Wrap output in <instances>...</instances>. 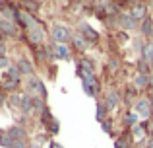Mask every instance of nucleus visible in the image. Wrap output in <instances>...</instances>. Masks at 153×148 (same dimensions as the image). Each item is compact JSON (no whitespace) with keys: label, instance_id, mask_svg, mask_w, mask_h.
Returning a JSON list of instances; mask_svg holds the SVG:
<instances>
[{"label":"nucleus","instance_id":"obj_37","mask_svg":"<svg viewBox=\"0 0 153 148\" xmlns=\"http://www.w3.org/2000/svg\"><path fill=\"white\" fill-rule=\"evenodd\" d=\"M147 4H149V10H151V14H153V0H146Z\"/></svg>","mask_w":153,"mask_h":148},{"label":"nucleus","instance_id":"obj_9","mask_svg":"<svg viewBox=\"0 0 153 148\" xmlns=\"http://www.w3.org/2000/svg\"><path fill=\"white\" fill-rule=\"evenodd\" d=\"M0 35H2L6 41H19L22 39V31L16 26L12 20H4L0 18Z\"/></svg>","mask_w":153,"mask_h":148},{"label":"nucleus","instance_id":"obj_29","mask_svg":"<svg viewBox=\"0 0 153 148\" xmlns=\"http://www.w3.org/2000/svg\"><path fill=\"white\" fill-rule=\"evenodd\" d=\"M112 39H116V43H118V45H130V41H132V35L128 33V31L116 29L114 33H112Z\"/></svg>","mask_w":153,"mask_h":148},{"label":"nucleus","instance_id":"obj_34","mask_svg":"<svg viewBox=\"0 0 153 148\" xmlns=\"http://www.w3.org/2000/svg\"><path fill=\"white\" fill-rule=\"evenodd\" d=\"M8 95H10V94H6V92L0 88V109H4V107L8 105Z\"/></svg>","mask_w":153,"mask_h":148},{"label":"nucleus","instance_id":"obj_24","mask_svg":"<svg viewBox=\"0 0 153 148\" xmlns=\"http://www.w3.org/2000/svg\"><path fill=\"white\" fill-rule=\"evenodd\" d=\"M143 49H146V41L140 35H134L130 41V51L134 53V59H142L143 57Z\"/></svg>","mask_w":153,"mask_h":148},{"label":"nucleus","instance_id":"obj_19","mask_svg":"<svg viewBox=\"0 0 153 148\" xmlns=\"http://www.w3.org/2000/svg\"><path fill=\"white\" fill-rule=\"evenodd\" d=\"M149 80H151V76L149 74H140V72H132L130 74V82L134 84L136 88L140 90V94H146L147 92V86H149Z\"/></svg>","mask_w":153,"mask_h":148},{"label":"nucleus","instance_id":"obj_33","mask_svg":"<svg viewBox=\"0 0 153 148\" xmlns=\"http://www.w3.org/2000/svg\"><path fill=\"white\" fill-rule=\"evenodd\" d=\"M14 65V59L8 55V57H0V72H4V70H8L10 66Z\"/></svg>","mask_w":153,"mask_h":148},{"label":"nucleus","instance_id":"obj_21","mask_svg":"<svg viewBox=\"0 0 153 148\" xmlns=\"http://www.w3.org/2000/svg\"><path fill=\"white\" fill-rule=\"evenodd\" d=\"M18 6L23 12H27V14L39 16V12L43 8V0H18Z\"/></svg>","mask_w":153,"mask_h":148},{"label":"nucleus","instance_id":"obj_15","mask_svg":"<svg viewBox=\"0 0 153 148\" xmlns=\"http://www.w3.org/2000/svg\"><path fill=\"white\" fill-rule=\"evenodd\" d=\"M6 133L10 134L12 140H25V142L31 140L29 129H27V127H23V125H19V123H14V125H10V127L6 129Z\"/></svg>","mask_w":153,"mask_h":148},{"label":"nucleus","instance_id":"obj_20","mask_svg":"<svg viewBox=\"0 0 153 148\" xmlns=\"http://www.w3.org/2000/svg\"><path fill=\"white\" fill-rule=\"evenodd\" d=\"M54 55H56V61H64V62H74V59H76L70 45H54Z\"/></svg>","mask_w":153,"mask_h":148},{"label":"nucleus","instance_id":"obj_1","mask_svg":"<svg viewBox=\"0 0 153 148\" xmlns=\"http://www.w3.org/2000/svg\"><path fill=\"white\" fill-rule=\"evenodd\" d=\"M23 45L27 47V51H33V49H39V47H45L47 43H51V37H49V23L45 20L37 23V26L29 27L27 31L22 33V39Z\"/></svg>","mask_w":153,"mask_h":148},{"label":"nucleus","instance_id":"obj_22","mask_svg":"<svg viewBox=\"0 0 153 148\" xmlns=\"http://www.w3.org/2000/svg\"><path fill=\"white\" fill-rule=\"evenodd\" d=\"M18 115L33 119V95L27 94V92H23V90H22V109H19Z\"/></svg>","mask_w":153,"mask_h":148},{"label":"nucleus","instance_id":"obj_11","mask_svg":"<svg viewBox=\"0 0 153 148\" xmlns=\"http://www.w3.org/2000/svg\"><path fill=\"white\" fill-rule=\"evenodd\" d=\"M74 62H76V68H82V70H85V72H91V74L99 72L97 59H93L89 53H87V55H78V57L74 59Z\"/></svg>","mask_w":153,"mask_h":148},{"label":"nucleus","instance_id":"obj_4","mask_svg":"<svg viewBox=\"0 0 153 148\" xmlns=\"http://www.w3.org/2000/svg\"><path fill=\"white\" fill-rule=\"evenodd\" d=\"M72 35H74V29L64 22H54L49 26V37L54 45H70Z\"/></svg>","mask_w":153,"mask_h":148},{"label":"nucleus","instance_id":"obj_30","mask_svg":"<svg viewBox=\"0 0 153 148\" xmlns=\"http://www.w3.org/2000/svg\"><path fill=\"white\" fill-rule=\"evenodd\" d=\"M4 72L10 76V78L14 80V82H18V84H22V86H23V80H25V78L22 76V72L18 70V66H16V65H12L10 68H8V70H4Z\"/></svg>","mask_w":153,"mask_h":148},{"label":"nucleus","instance_id":"obj_17","mask_svg":"<svg viewBox=\"0 0 153 148\" xmlns=\"http://www.w3.org/2000/svg\"><path fill=\"white\" fill-rule=\"evenodd\" d=\"M136 35H140L143 41H153V14L147 16V18L138 26V33Z\"/></svg>","mask_w":153,"mask_h":148},{"label":"nucleus","instance_id":"obj_39","mask_svg":"<svg viewBox=\"0 0 153 148\" xmlns=\"http://www.w3.org/2000/svg\"><path fill=\"white\" fill-rule=\"evenodd\" d=\"M130 2H132V4H134V2H140V0H130Z\"/></svg>","mask_w":153,"mask_h":148},{"label":"nucleus","instance_id":"obj_16","mask_svg":"<svg viewBox=\"0 0 153 148\" xmlns=\"http://www.w3.org/2000/svg\"><path fill=\"white\" fill-rule=\"evenodd\" d=\"M70 49L74 51V55L78 57V55H87L91 47L85 43V39H83L82 35H78V33L74 31V35H72V41H70Z\"/></svg>","mask_w":153,"mask_h":148},{"label":"nucleus","instance_id":"obj_26","mask_svg":"<svg viewBox=\"0 0 153 148\" xmlns=\"http://www.w3.org/2000/svg\"><path fill=\"white\" fill-rule=\"evenodd\" d=\"M51 142V137L43 131V133H37V134H31V140H29V148H41L43 144Z\"/></svg>","mask_w":153,"mask_h":148},{"label":"nucleus","instance_id":"obj_18","mask_svg":"<svg viewBox=\"0 0 153 148\" xmlns=\"http://www.w3.org/2000/svg\"><path fill=\"white\" fill-rule=\"evenodd\" d=\"M112 146L114 148H136V140H134L130 131H122V133L112 140Z\"/></svg>","mask_w":153,"mask_h":148},{"label":"nucleus","instance_id":"obj_3","mask_svg":"<svg viewBox=\"0 0 153 148\" xmlns=\"http://www.w3.org/2000/svg\"><path fill=\"white\" fill-rule=\"evenodd\" d=\"M101 99L107 105V109L111 111V115H114L116 109H122V92H120V86L116 82H111L105 86Z\"/></svg>","mask_w":153,"mask_h":148},{"label":"nucleus","instance_id":"obj_36","mask_svg":"<svg viewBox=\"0 0 153 148\" xmlns=\"http://www.w3.org/2000/svg\"><path fill=\"white\" fill-rule=\"evenodd\" d=\"M49 148H64V146H62V142H58L56 138H51V142H49Z\"/></svg>","mask_w":153,"mask_h":148},{"label":"nucleus","instance_id":"obj_10","mask_svg":"<svg viewBox=\"0 0 153 148\" xmlns=\"http://www.w3.org/2000/svg\"><path fill=\"white\" fill-rule=\"evenodd\" d=\"M116 119H118V127L122 131H132V127L142 121L134 109H120L118 115H116Z\"/></svg>","mask_w":153,"mask_h":148},{"label":"nucleus","instance_id":"obj_28","mask_svg":"<svg viewBox=\"0 0 153 148\" xmlns=\"http://www.w3.org/2000/svg\"><path fill=\"white\" fill-rule=\"evenodd\" d=\"M134 72H140V74H151V66L146 59H136L134 61Z\"/></svg>","mask_w":153,"mask_h":148},{"label":"nucleus","instance_id":"obj_38","mask_svg":"<svg viewBox=\"0 0 153 148\" xmlns=\"http://www.w3.org/2000/svg\"><path fill=\"white\" fill-rule=\"evenodd\" d=\"M4 41H6V39H4V37H2V35H0V43H4Z\"/></svg>","mask_w":153,"mask_h":148},{"label":"nucleus","instance_id":"obj_6","mask_svg":"<svg viewBox=\"0 0 153 148\" xmlns=\"http://www.w3.org/2000/svg\"><path fill=\"white\" fill-rule=\"evenodd\" d=\"M37 123H39V127H41V129L45 131V133L49 134L51 138L58 137V133H60V121L54 117V113H52L51 107H47L45 113H43L41 117L37 119Z\"/></svg>","mask_w":153,"mask_h":148},{"label":"nucleus","instance_id":"obj_25","mask_svg":"<svg viewBox=\"0 0 153 148\" xmlns=\"http://www.w3.org/2000/svg\"><path fill=\"white\" fill-rule=\"evenodd\" d=\"M108 117H111V111L107 109V105L103 103V99H97V101H95V119H97V123L101 125V123L107 121Z\"/></svg>","mask_w":153,"mask_h":148},{"label":"nucleus","instance_id":"obj_32","mask_svg":"<svg viewBox=\"0 0 153 148\" xmlns=\"http://www.w3.org/2000/svg\"><path fill=\"white\" fill-rule=\"evenodd\" d=\"M0 146H2V148H12V146H14V140H12V138H10V134H8L6 133V129H0Z\"/></svg>","mask_w":153,"mask_h":148},{"label":"nucleus","instance_id":"obj_27","mask_svg":"<svg viewBox=\"0 0 153 148\" xmlns=\"http://www.w3.org/2000/svg\"><path fill=\"white\" fill-rule=\"evenodd\" d=\"M6 107L10 111L19 113V109H22V92H16V94H10V95H8V105Z\"/></svg>","mask_w":153,"mask_h":148},{"label":"nucleus","instance_id":"obj_35","mask_svg":"<svg viewBox=\"0 0 153 148\" xmlns=\"http://www.w3.org/2000/svg\"><path fill=\"white\" fill-rule=\"evenodd\" d=\"M8 53H10V45H8V41L0 43V57H8Z\"/></svg>","mask_w":153,"mask_h":148},{"label":"nucleus","instance_id":"obj_7","mask_svg":"<svg viewBox=\"0 0 153 148\" xmlns=\"http://www.w3.org/2000/svg\"><path fill=\"white\" fill-rule=\"evenodd\" d=\"M14 65L18 66V70L22 72L23 78H29V76L39 74V70H37V66H35L31 55H27V53H19L18 57L14 59Z\"/></svg>","mask_w":153,"mask_h":148},{"label":"nucleus","instance_id":"obj_40","mask_svg":"<svg viewBox=\"0 0 153 148\" xmlns=\"http://www.w3.org/2000/svg\"><path fill=\"white\" fill-rule=\"evenodd\" d=\"M149 76H151V80H153V68H151V74H149Z\"/></svg>","mask_w":153,"mask_h":148},{"label":"nucleus","instance_id":"obj_23","mask_svg":"<svg viewBox=\"0 0 153 148\" xmlns=\"http://www.w3.org/2000/svg\"><path fill=\"white\" fill-rule=\"evenodd\" d=\"M130 133H132V137H134L136 144L142 142V140H146V138H149V133H147V121H140L138 125L132 127Z\"/></svg>","mask_w":153,"mask_h":148},{"label":"nucleus","instance_id":"obj_12","mask_svg":"<svg viewBox=\"0 0 153 148\" xmlns=\"http://www.w3.org/2000/svg\"><path fill=\"white\" fill-rule=\"evenodd\" d=\"M128 12H130V16L134 18V22L138 23H142L143 20L147 18V16H151V10H149V4L147 2H143V0H140V2H134L130 8H128Z\"/></svg>","mask_w":153,"mask_h":148},{"label":"nucleus","instance_id":"obj_2","mask_svg":"<svg viewBox=\"0 0 153 148\" xmlns=\"http://www.w3.org/2000/svg\"><path fill=\"white\" fill-rule=\"evenodd\" d=\"M74 31L78 35H82L89 47H99L101 45V39H103L101 31H99L97 27H93L87 20H78L76 26H74Z\"/></svg>","mask_w":153,"mask_h":148},{"label":"nucleus","instance_id":"obj_8","mask_svg":"<svg viewBox=\"0 0 153 148\" xmlns=\"http://www.w3.org/2000/svg\"><path fill=\"white\" fill-rule=\"evenodd\" d=\"M120 92H122V109H132L134 103L140 99V90L134 86V84L128 80V82L120 84Z\"/></svg>","mask_w":153,"mask_h":148},{"label":"nucleus","instance_id":"obj_13","mask_svg":"<svg viewBox=\"0 0 153 148\" xmlns=\"http://www.w3.org/2000/svg\"><path fill=\"white\" fill-rule=\"evenodd\" d=\"M132 109L138 113V117L142 119V121H149L153 117V109H151V103H149V98H147V95H140V99L134 103Z\"/></svg>","mask_w":153,"mask_h":148},{"label":"nucleus","instance_id":"obj_5","mask_svg":"<svg viewBox=\"0 0 153 148\" xmlns=\"http://www.w3.org/2000/svg\"><path fill=\"white\" fill-rule=\"evenodd\" d=\"M23 92L31 94L33 98L49 101V88H47V82L43 80V76H39V74L29 76V78L23 80Z\"/></svg>","mask_w":153,"mask_h":148},{"label":"nucleus","instance_id":"obj_14","mask_svg":"<svg viewBox=\"0 0 153 148\" xmlns=\"http://www.w3.org/2000/svg\"><path fill=\"white\" fill-rule=\"evenodd\" d=\"M116 27L122 31H128V33H138V23L134 22V18L130 16V12L124 10L116 16Z\"/></svg>","mask_w":153,"mask_h":148},{"label":"nucleus","instance_id":"obj_41","mask_svg":"<svg viewBox=\"0 0 153 148\" xmlns=\"http://www.w3.org/2000/svg\"><path fill=\"white\" fill-rule=\"evenodd\" d=\"M107 2H112V0H107Z\"/></svg>","mask_w":153,"mask_h":148},{"label":"nucleus","instance_id":"obj_31","mask_svg":"<svg viewBox=\"0 0 153 148\" xmlns=\"http://www.w3.org/2000/svg\"><path fill=\"white\" fill-rule=\"evenodd\" d=\"M143 59L149 62V66L153 68V41H146V49H143Z\"/></svg>","mask_w":153,"mask_h":148}]
</instances>
